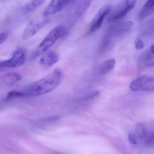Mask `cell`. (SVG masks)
I'll return each instance as SVG.
<instances>
[{
    "label": "cell",
    "instance_id": "cell-15",
    "mask_svg": "<svg viewBox=\"0 0 154 154\" xmlns=\"http://www.w3.org/2000/svg\"><path fill=\"white\" fill-rule=\"evenodd\" d=\"M21 78L22 77L19 74L16 72L9 73L4 75L2 81L6 85H11L20 81Z\"/></svg>",
    "mask_w": 154,
    "mask_h": 154
},
{
    "label": "cell",
    "instance_id": "cell-10",
    "mask_svg": "<svg viewBox=\"0 0 154 154\" xmlns=\"http://www.w3.org/2000/svg\"><path fill=\"white\" fill-rule=\"evenodd\" d=\"M147 134V130L145 125L139 124L130 131L128 135V140L131 144L136 145L144 139Z\"/></svg>",
    "mask_w": 154,
    "mask_h": 154
},
{
    "label": "cell",
    "instance_id": "cell-17",
    "mask_svg": "<svg viewBox=\"0 0 154 154\" xmlns=\"http://www.w3.org/2000/svg\"><path fill=\"white\" fill-rule=\"evenodd\" d=\"M144 139V143L146 146H154V131L148 133Z\"/></svg>",
    "mask_w": 154,
    "mask_h": 154
},
{
    "label": "cell",
    "instance_id": "cell-4",
    "mask_svg": "<svg viewBox=\"0 0 154 154\" xmlns=\"http://www.w3.org/2000/svg\"><path fill=\"white\" fill-rule=\"evenodd\" d=\"M129 87L133 91L154 92V76H140L131 82Z\"/></svg>",
    "mask_w": 154,
    "mask_h": 154
},
{
    "label": "cell",
    "instance_id": "cell-7",
    "mask_svg": "<svg viewBox=\"0 0 154 154\" xmlns=\"http://www.w3.org/2000/svg\"><path fill=\"white\" fill-rule=\"evenodd\" d=\"M112 9L111 5H105L100 8L91 22L88 30L89 33L91 34L95 32L101 27L104 19L109 14Z\"/></svg>",
    "mask_w": 154,
    "mask_h": 154
},
{
    "label": "cell",
    "instance_id": "cell-2",
    "mask_svg": "<svg viewBox=\"0 0 154 154\" xmlns=\"http://www.w3.org/2000/svg\"><path fill=\"white\" fill-rule=\"evenodd\" d=\"M134 26L132 21H126L112 26L104 34L100 45L102 52H105L113 47L117 40L128 33Z\"/></svg>",
    "mask_w": 154,
    "mask_h": 154
},
{
    "label": "cell",
    "instance_id": "cell-11",
    "mask_svg": "<svg viewBox=\"0 0 154 154\" xmlns=\"http://www.w3.org/2000/svg\"><path fill=\"white\" fill-rule=\"evenodd\" d=\"M93 0H78L73 10V16L75 18H80L88 10Z\"/></svg>",
    "mask_w": 154,
    "mask_h": 154
},
{
    "label": "cell",
    "instance_id": "cell-1",
    "mask_svg": "<svg viewBox=\"0 0 154 154\" xmlns=\"http://www.w3.org/2000/svg\"><path fill=\"white\" fill-rule=\"evenodd\" d=\"M62 75V71L56 68L44 78L28 86L23 91L24 96H41L52 91L60 84Z\"/></svg>",
    "mask_w": 154,
    "mask_h": 154
},
{
    "label": "cell",
    "instance_id": "cell-21",
    "mask_svg": "<svg viewBox=\"0 0 154 154\" xmlns=\"http://www.w3.org/2000/svg\"><path fill=\"white\" fill-rule=\"evenodd\" d=\"M10 31L9 30H5L2 32L0 34V44L2 45L7 40L9 35Z\"/></svg>",
    "mask_w": 154,
    "mask_h": 154
},
{
    "label": "cell",
    "instance_id": "cell-19",
    "mask_svg": "<svg viewBox=\"0 0 154 154\" xmlns=\"http://www.w3.org/2000/svg\"><path fill=\"white\" fill-rule=\"evenodd\" d=\"M23 96H24L23 92L17 91H12L8 94L6 97V100H10L14 98L23 97Z\"/></svg>",
    "mask_w": 154,
    "mask_h": 154
},
{
    "label": "cell",
    "instance_id": "cell-13",
    "mask_svg": "<svg viewBox=\"0 0 154 154\" xmlns=\"http://www.w3.org/2000/svg\"><path fill=\"white\" fill-rule=\"evenodd\" d=\"M154 12V0H147L138 15L139 21H142L148 17Z\"/></svg>",
    "mask_w": 154,
    "mask_h": 154
},
{
    "label": "cell",
    "instance_id": "cell-23",
    "mask_svg": "<svg viewBox=\"0 0 154 154\" xmlns=\"http://www.w3.org/2000/svg\"><path fill=\"white\" fill-rule=\"evenodd\" d=\"M149 51L151 54L154 57V44L152 45L149 48Z\"/></svg>",
    "mask_w": 154,
    "mask_h": 154
},
{
    "label": "cell",
    "instance_id": "cell-9",
    "mask_svg": "<svg viewBox=\"0 0 154 154\" xmlns=\"http://www.w3.org/2000/svg\"><path fill=\"white\" fill-rule=\"evenodd\" d=\"M73 0H52L43 12L44 17L55 15L63 10Z\"/></svg>",
    "mask_w": 154,
    "mask_h": 154
},
{
    "label": "cell",
    "instance_id": "cell-14",
    "mask_svg": "<svg viewBox=\"0 0 154 154\" xmlns=\"http://www.w3.org/2000/svg\"><path fill=\"white\" fill-rule=\"evenodd\" d=\"M116 61L114 58L109 59L103 62L99 66L98 68V74L99 75H104L110 72L114 68Z\"/></svg>",
    "mask_w": 154,
    "mask_h": 154
},
{
    "label": "cell",
    "instance_id": "cell-22",
    "mask_svg": "<svg viewBox=\"0 0 154 154\" xmlns=\"http://www.w3.org/2000/svg\"><path fill=\"white\" fill-rule=\"evenodd\" d=\"M59 119H60V117L56 115V116H50V117L43 118L40 120V121L43 122H48L55 121Z\"/></svg>",
    "mask_w": 154,
    "mask_h": 154
},
{
    "label": "cell",
    "instance_id": "cell-12",
    "mask_svg": "<svg viewBox=\"0 0 154 154\" xmlns=\"http://www.w3.org/2000/svg\"><path fill=\"white\" fill-rule=\"evenodd\" d=\"M59 55L54 51H48L44 53V54L40 60V64L46 67H49L55 64L59 60Z\"/></svg>",
    "mask_w": 154,
    "mask_h": 154
},
{
    "label": "cell",
    "instance_id": "cell-5",
    "mask_svg": "<svg viewBox=\"0 0 154 154\" xmlns=\"http://www.w3.org/2000/svg\"><path fill=\"white\" fill-rule=\"evenodd\" d=\"M137 0H124L116 8L108 18V21L115 22L120 20L136 6Z\"/></svg>",
    "mask_w": 154,
    "mask_h": 154
},
{
    "label": "cell",
    "instance_id": "cell-8",
    "mask_svg": "<svg viewBox=\"0 0 154 154\" xmlns=\"http://www.w3.org/2000/svg\"><path fill=\"white\" fill-rule=\"evenodd\" d=\"M48 22L46 19L41 20H33L27 25L22 33L21 38L23 40H28L34 36Z\"/></svg>",
    "mask_w": 154,
    "mask_h": 154
},
{
    "label": "cell",
    "instance_id": "cell-3",
    "mask_svg": "<svg viewBox=\"0 0 154 154\" xmlns=\"http://www.w3.org/2000/svg\"><path fill=\"white\" fill-rule=\"evenodd\" d=\"M67 33V30L63 26L56 27L47 35L39 44L36 51V55H39L48 51L59 38L65 36Z\"/></svg>",
    "mask_w": 154,
    "mask_h": 154
},
{
    "label": "cell",
    "instance_id": "cell-20",
    "mask_svg": "<svg viewBox=\"0 0 154 154\" xmlns=\"http://www.w3.org/2000/svg\"><path fill=\"white\" fill-rule=\"evenodd\" d=\"M135 46L137 50H141L144 48L145 46L144 42L140 38H138L136 39L135 42Z\"/></svg>",
    "mask_w": 154,
    "mask_h": 154
},
{
    "label": "cell",
    "instance_id": "cell-18",
    "mask_svg": "<svg viewBox=\"0 0 154 154\" xmlns=\"http://www.w3.org/2000/svg\"><path fill=\"white\" fill-rule=\"evenodd\" d=\"M143 32L146 34H150L154 32V17L146 24Z\"/></svg>",
    "mask_w": 154,
    "mask_h": 154
},
{
    "label": "cell",
    "instance_id": "cell-16",
    "mask_svg": "<svg viewBox=\"0 0 154 154\" xmlns=\"http://www.w3.org/2000/svg\"><path fill=\"white\" fill-rule=\"evenodd\" d=\"M45 1L46 0H30L23 7L22 10L25 13H30L41 6Z\"/></svg>",
    "mask_w": 154,
    "mask_h": 154
},
{
    "label": "cell",
    "instance_id": "cell-6",
    "mask_svg": "<svg viewBox=\"0 0 154 154\" xmlns=\"http://www.w3.org/2000/svg\"><path fill=\"white\" fill-rule=\"evenodd\" d=\"M26 51L23 48H18L13 53L11 58L0 63L1 69L19 67L24 64L26 61Z\"/></svg>",
    "mask_w": 154,
    "mask_h": 154
}]
</instances>
